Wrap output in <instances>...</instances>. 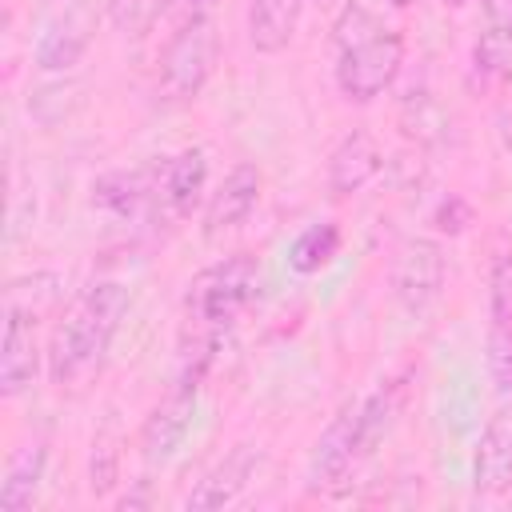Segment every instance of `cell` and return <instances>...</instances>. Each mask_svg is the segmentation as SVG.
I'll return each mask as SVG.
<instances>
[{
	"label": "cell",
	"mask_w": 512,
	"mask_h": 512,
	"mask_svg": "<svg viewBox=\"0 0 512 512\" xmlns=\"http://www.w3.org/2000/svg\"><path fill=\"white\" fill-rule=\"evenodd\" d=\"M128 304L132 296L120 280H92L72 300L48 348V376L60 392H80L100 376Z\"/></svg>",
	"instance_id": "6da1fadb"
},
{
	"label": "cell",
	"mask_w": 512,
	"mask_h": 512,
	"mask_svg": "<svg viewBox=\"0 0 512 512\" xmlns=\"http://www.w3.org/2000/svg\"><path fill=\"white\" fill-rule=\"evenodd\" d=\"M336 88L352 104H372L392 88L404 64V36L364 4H344L332 24Z\"/></svg>",
	"instance_id": "7a4b0ae2"
},
{
	"label": "cell",
	"mask_w": 512,
	"mask_h": 512,
	"mask_svg": "<svg viewBox=\"0 0 512 512\" xmlns=\"http://www.w3.org/2000/svg\"><path fill=\"white\" fill-rule=\"evenodd\" d=\"M256 292V260L248 252H232L216 264H208L188 284V328L196 344H216L232 320L244 312V304Z\"/></svg>",
	"instance_id": "3957f363"
},
{
	"label": "cell",
	"mask_w": 512,
	"mask_h": 512,
	"mask_svg": "<svg viewBox=\"0 0 512 512\" xmlns=\"http://www.w3.org/2000/svg\"><path fill=\"white\" fill-rule=\"evenodd\" d=\"M208 364H212V352L208 348H184L176 384L148 412V420L140 428V456H144L148 468L168 464L176 456V448L184 444V436L192 428V416H196V404H200V388H204Z\"/></svg>",
	"instance_id": "277c9868"
},
{
	"label": "cell",
	"mask_w": 512,
	"mask_h": 512,
	"mask_svg": "<svg viewBox=\"0 0 512 512\" xmlns=\"http://www.w3.org/2000/svg\"><path fill=\"white\" fill-rule=\"evenodd\" d=\"M216 56H220V36L208 12H192L164 44L160 52V76H156V92L168 104H192L204 84L216 72Z\"/></svg>",
	"instance_id": "5b68a950"
},
{
	"label": "cell",
	"mask_w": 512,
	"mask_h": 512,
	"mask_svg": "<svg viewBox=\"0 0 512 512\" xmlns=\"http://www.w3.org/2000/svg\"><path fill=\"white\" fill-rule=\"evenodd\" d=\"M360 400H344L340 412L328 420V428L316 436L312 452H308V492H324L336 488L352 464L360 460Z\"/></svg>",
	"instance_id": "8992f818"
},
{
	"label": "cell",
	"mask_w": 512,
	"mask_h": 512,
	"mask_svg": "<svg viewBox=\"0 0 512 512\" xmlns=\"http://www.w3.org/2000/svg\"><path fill=\"white\" fill-rule=\"evenodd\" d=\"M444 276H448V264H444V248L428 236H412L400 256H396V268H392V292H396V304L412 316H424L436 300H440V288H444Z\"/></svg>",
	"instance_id": "52a82bcc"
},
{
	"label": "cell",
	"mask_w": 512,
	"mask_h": 512,
	"mask_svg": "<svg viewBox=\"0 0 512 512\" xmlns=\"http://www.w3.org/2000/svg\"><path fill=\"white\" fill-rule=\"evenodd\" d=\"M36 324H40V312L4 300V340H0V396L4 400H16L20 392H28L40 372Z\"/></svg>",
	"instance_id": "ba28073f"
},
{
	"label": "cell",
	"mask_w": 512,
	"mask_h": 512,
	"mask_svg": "<svg viewBox=\"0 0 512 512\" xmlns=\"http://www.w3.org/2000/svg\"><path fill=\"white\" fill-rule=\"evenodd\" d=\"M260 188H264V176L256 164H248V160L232 164V172L220 180V188L212 192V200L204 208V236L216 240V236L240 228L252 216V208L260 204Z\"/></svg>",
	"instance_id": "9c48e42d"
},
{
	"label": "cell",
	"mask_w": 512,
	"mask_h": 512,
	"mask_svg": "<svg viewBox=\"0 0 512 512\" xmlns=\"http://www.w3.org/2000/svg\"><path fill=\"white\" fill-rule=\"evenodd\" d=\"M512 488V408H496L476 440L472 456V492L504 496Z\"/></svg>",
	"instance_id": "30bf717a"
},
{
	"label": "cell",
	"mask_w": 512,
	"mask_h": 512,
	"mask_svg": "<svg viewBox=\"0 0 512 512\" xmlns=\"http://www.w3.org/2000/svg\"><path fill=\"white\" fill-rule=\"evenodd\" d=\"M380 168H384V152H380L376 136L364 128H352L328 156V192L336 200L356 196L360 188H368L380 176Z\"/></svg>",
	"instance_id": "8fae6325"
},
{
	"label": "cell",
	"mask_w": 512,
	"mask_h": 512,
	"mask_svg": "<svg viewBox=\"0 0 512 512\" xmlns=\"http://www.w3.org/2000/svg\"><path fill=\"white\" fill-rule=\"evenodd\" d=\"M88 44H92V16L84 4H72L36 40V68L40 72H68L84 60Z\"/></svg>",
	"instance_id": "7c38bea8"
},
{
	"label": "cell",
	"mask_w": 512,
	"mask_h": 512,
	"mask_svg": "<svg viewBox=\"0 0 512 512\" xmlns=\"http://www.w3.org/2000/svg\"><path fill=\"white\" fill-rule=\"evenodd\" d=\"M204 184H208V156H204V148H184L172 160H164V168L156 172V196H160V204L176 220L196 208Z\"/></svg>",
	"instance_id": "4fadbf2b"
},
{
	"label": "cell",
	"mask_w": 512,
	"mask_h": 512,
	"mask_svg": "<svg viewBox=\"0 0 512 512\" xmlns=\"http://www.w3.org/2000/svg\"><path fill=\"white\" fill-rule=\"evenodd\" d=\"M256 464H260V452H256L252 444L232 448V452L196 484V492H188L184 504H188V508H228V504H236L240 492L248 488Z\"/></svg>",
	"instance_id": "5bb4252c"
},
{
	"label": "cell",
	"mask_w": 512,
	"mask_h": 512,
	"mask_svg": "<svg viewBox=\"0 0 512 512\" xmlns=\"http://www.w3.org/2000/svg\"><path fill=\"white\" fill-rule=\"evenodd\" d=\"M472 88H500L512 80V16L500 8L492 12L488 28L472 44V68H468Z\"/></svg>",
	"instance_id": "9a60e30c"
},
{
	"label": "cell",
	"mask_w": 512,
	"mask_h": 512,
	"mask_svg": "<svg viewBox=\"0 0 512 512\" xmlns=\"http://www.w3.org/2000/svg\"><path fill=\"white\" fill-rule=\"evenodd\" d=\"M160 172V168H156ZM156 172H148V168H132V172H104L96 184H92V204L100 208V212H108V216H116V220H132V216H140V208L156 196Z\"/></svg>",
	"instance_id": "2e32d148"
},
{
	"label": "cell",
	"mask_w": 512,
	"mask_h": 512,
	"mask_svg": "<svg viewBox=\"0 0 512 512\" xmlns=\"http://www.w3.org/2000/svg\"><path fill=\"white\" fill-rule=\"evenodd\" d=\"M304 0H248V40L256 52L276 56L292 44Z\"/></svg>",
	"instance_id": "e0dca14e"
},
{
	"label": "cell",
	"mask_w": 512,
	"mask_h": 512,
	"mask_svg": "<svg viewBox=\"0 0 512 512\" xmlns=\"http://www.w3.org/2000/svg\"><path fill=\"white\" fill-rule=\"evenodd\" d=\"M408 380H412V372H396V376H388L372 396L360 400V452H364V456L392 432L396 416L404 412L408 388H412Z\"/></svg>",
	"instance_id": "ac0fdd59"
},
{
	"label": "cell",
	"mask_w": 512,
	"mask_h": 512,
	"mask_svg": "<svg viewBox=\"0 0 512 512\" xmlns=\"http://www.w3.org/2000/svg\"><path fill=\"white\" fill-rule=\"evenodd\" d=\"M48 472V444L44 440H32L24 448L12 452L8 468H4V480H0V512H20L32 504L40 480Z\"/></svg>",
	"instance_id": "d6986e66"
},
{
	"label": "cell",
	"mask_w": 512,
	"mask_h": 512,
	"mask_svg": "<svg viewBox=\"0 0 512 512\" xmlns=\"http://www.w3.org/2000/svg\"><path fill=\"white\" fill-rule=\"evenodd\" d=\"M340 256V224L320 220L308 224L292 244H288V268L296 276H316L320 268H328Z\"/></svg>",
	"instance_id": "ffe728a7"
},
{
	"label": "cell",
	"mask_w": 512,
	"mask_h": 512,
	"mask_svg": "<svg viewBox=\"0 0 512 512\" xmlns=\"http://www.w3.org/2000/svg\"><path fill=\"white\" fill-rule=\"evenodd\" d=\"M484 360H488V376L496 392L512 396V312H488Z\"/></svg>",
	"instance_id": "44dd1931"
},
{
	"label": "cell",
	"mask_w": 512,
	"mask_h": 512,
	"mask_svg": "<svg viewBox=\"0 0 512 512\" xmlns=\"http://www.w3.org/2000/svg\"><path fill=\"white\" fill-rule=\"evenodd\" d=\"M76 104H80L76 80H52V84H40L36 92H28V116H36L44 128L60 124Z\"/></svg>",
	"instance_id": "7402d4cb"
},
{
	"label": "cell",
	"mask_w": 512,
	"mask_h": 512,
	"mask_svg": "<svg viewBox=\"0 0 512 512\" xmlns=\"http://www.w3.org/2000/svg\"><path fill=\"white\" fill-rule=\"evenodd\" d=\"M400 124H404V132H408V136H416L420 144H432V140H440V136H444V128H448V116H444V108H440L432 96H424V92H412V96L404 100Z\"/></svg>",
	"instance_id": "603a6c76"
},
{
	"label": "cell",
	"mask_w": 512,
	"mask_h": 512,
	"mask_svg": "<svg viewBox=\"0 0 512 512\" xmlns=\"http://www.w3.org/2000/svg\"><path fill=\"white\" fill-rule=\"evenodd\" d=\"M164 12V0H108V16L124 36H140Z\"/></svg>",
	"instance_id": "cb8c5ba5"
},
{
	"label": "cell",
	"mask_w": 512,
	"mask_h": 512,
	"mask_svg": "<svg viewBox=\"0 0 512 512\" xmlns=\"http://www.w3.org/2000/svg\"><path fill=\"white\" fill-rule=\"evenodd\" d=\"M488 312H512V248H500L488 264Z\"/></svg>",
	"instance_id": "d4e9b609"
},
{
	"label": "cell",
	"mask_w": 512,
	"mask_h": 512,
	"mask_svg": "<svg viewBox=\"0 0 512 512\" xmlns=\"http://www.w3.org/2000/svg\"><path fill=\"white\" fill-rule=\"evenodd\" d=\"M116 460H120V452H116L112 436H100L92 444V464H88V488H92V496H104L116 484Z\"/></svg>",
	"instance_id": "484cf974"
},
{
	"label": "cell",
	"mask_w": 512,
	"mask_h": 512,
	"mask_svg": "<svg viewBox=\"0 0 512 512\" xmlns=\"http://www.w3.org/2000/svg\"><path fill=\"white\" fill-rule=\"evenodd\" d=\"M432 224H436V232H444V236H460V232L472 224V204H468L464 196L448 192V196L436 204V212H432Z\"/></svg>",
	"instance_id": "4316f807"
},
{
	"label": "cell",
	"mask_w": 512,
	"mask_h": 512,
	"mask_svg": "<svg viewBox=\"0 0 512 512\" xmlns=\"http://www.w3.org/2000/svg\"><path fill=\"white\" fill-rule=\"evenodd\" d=\"M144 484H148V480H144ZM144 484H140V492H128V496H120V500H116V508H148V504H152V496L144 492Z\"/></svg>",
	"instance_id": "83f0119b"
},
{
	"label": "cell",
	"mask_w": 512,
	"mask_h": 512,
	"mask_svg": "<svg viewBox=\"0 0 512 512\" xmlns=\"http://www.w3.org/2000/svg\"><path fill=\"white\" fill-rule=\"evenodd\" d=\"M216 4H220V0H188V8H192V12H212Z\"/></svg>",
	"instance_id": "f1b7e54d"
},
{
	"label": "cell",
	"mask_w": 512,
	"mask_h": 512,
	"mask_svg": "<svg viewBox=\"0 0 512 512\" xmlns=\"http://www.w3.org/2000/svg\"><path fill=\"white\" fill-rule=\"evenodd\" d=\"M392 4H396V8H408V4H412V0H392Z\"/></svg>",
	"instance_id": "f546056e"
},
{
	"label": "cell",
	"mask_w": 512,
	"mask_h": 512,
	"mask_svg": "<svg viewBox=\"0 0 512 512\" xmlns=\"http://www.w3.org/2000/svg\"><path fill=\"white\" fill-rule=\"evenodd\" d=\"M504 12H508V16H512V4H508V8H504Z\"/></svg>",
	"instance_id": "4dcf8cb0"
}]
</instances>
